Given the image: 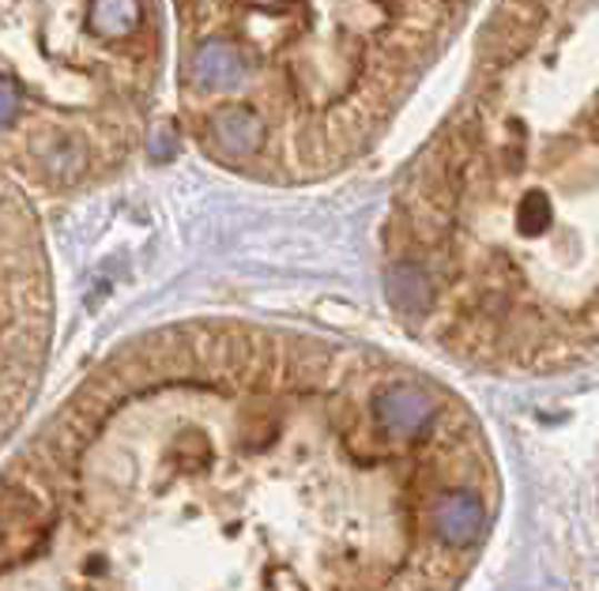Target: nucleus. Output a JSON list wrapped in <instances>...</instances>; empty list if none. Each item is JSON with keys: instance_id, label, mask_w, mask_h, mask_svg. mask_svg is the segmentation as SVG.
<instances>
[{"instance_id": "nucleus-1", "label": "nucleus", "mask_w": 599, "mask_h": 591, "mask_svg": "<svg viewBox=\"0 0 599 591\" xmlns=\"http://www.w3.org/2000/svg\"><path fill=\"white\" fill-rule=\"evenodd\" d=\"M159 61L154 0H0V148L76 186L137 140Z\"/></svg>"}, {"instance_id": "nucleus-2", "label": "nucleus", "mask_w": 599, "mask_h": 591, "mask_svg": "<svg viewBox=\"0 0 599 591\" xmlns=\"http://www.w3.org/2000/svg\"><path fill=\"white\" fill-rule=\"evenodd\" d=\"M377 419L396 438H415L433 419V400L415 384H392L377 395Z\"/></svg>"}, {"instance_id": "nucleus-3", "label": "nucleus", "mask_w": 599, "mask_h": 591, "mask_svg": "<svg viewBox=\"0 0 599 591\" xmlns=\"http://www.w3.org/2000/svg\"><path fill=\"white\" fill-rule=\"evenodd\" d=\"M433 528H438V535L452 542V547H463V542L482 535V528H487V509L479 505L476 493L452 490L438 501V509H433Z\"/></svg>"}, {"instance_id": "nucleus-4", "label": "nucleus", "mask_w": 599, "mask_h": 591, "mask_svg": "<svg viewBox=\"0 0 599 591\" xmlns=\"http://www.w3.org/2000/svg\"><path fill=\"white\" fill-rule=\"evenodd\" d=\"M539 12L536 4H525V0H509L498 12L495 27H490V53H520L525 42L536 34Z\"/></svg>"}, {"instance_id": "nucleus-5", "label": "nucleus", "mask_w": 599, "mask_h": 591, "mask_svg": "<svg viewBox=\"0 0 599 591\" xmlns=\"http://www.w3.org/2000/svg\"><path fill=\"white\" fill-rule=\"evenodd\" d=\"M385 283H389L392 302L400 305L403 313H422V309L430 305L433 287H430V276L419 264H392Z\"/></svg>"}, {"instance_id": "nucleus-6", "label": "nucleus", "mask_w": 599, "mask_h": 591, "mask_svg": "<svg viewBox=\"0 0 599 591\" xmlns=\"http://www.w3.org/2000/svg\"><path fill=\"white\" fill-rule=\"evenodd\" d=\"M550 222H555V211H550L547 197H543V192H528V197L520 200V208H517V227H520V234H528V238L547 234Z\"/></svg>"}]
</instances>
